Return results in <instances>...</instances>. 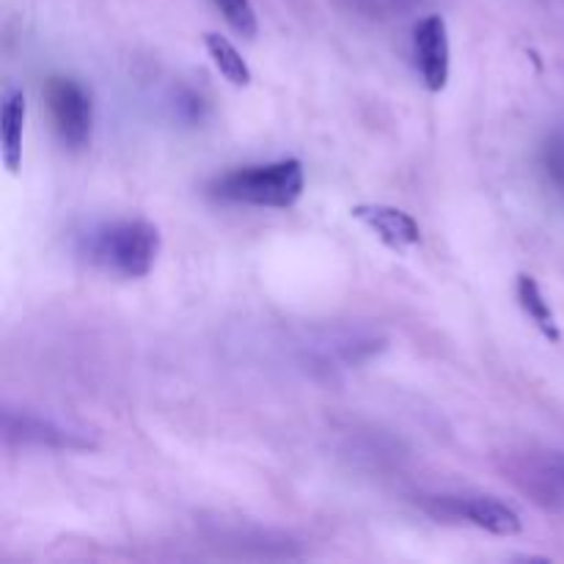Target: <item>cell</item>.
I'll list each match as a JSON object with an SVG mask.
<instances>
[{"instance_id":"6da1fadb","label":"cell","mask_w":564,"mask_h":564,"mask_svg":"<svg viewBox=\"0 0 564 564\" xmlns=\"http://www.w3.org/2000/svg\"><path fill=\"white\" fill-rule=\"evenodd\" d=\"M160 229L149 220H110L80 235V253L105 273L143 279L160 253Z\"/></svg>"},{"instance_id":"277c9868","label":"cell","mask_w":564,"mask_h":564,"mask_svg":"<svg viewBox=\"0 0 564 564\" xmlns=\"http://www.w3.org/2000/svg\"><path fill=\"white\" fill-rule=\"evenodd\" d=\"M413 55H416V69L422 83L430 91H444L449 83V31L441 14H430L416 22L413 28Z\"/></svg>"},{"instance_id":"7a4b0ae2","label":"cell","mask_w":564,"mask_h":564,"mask_svg":"<svg viewBox=\"0 0 564 564\" xmlns=\"http://www.w3.org/2000/svg\"><path fill=\"white\" fill-rule=\"evenodd\" d=\"M306 187V171L295 158L279 160L268 165H248L220 174L209 182V196L226 204H242V207H268L290 209L301 202Z\"/></svg>"},{"instance_id":"8fae6325","label":"cell","mask_w":564,"mask_h":564,"mask_svg":"<svg viewBox=\"0 0 564 564\" xmlns=\"http://www.w3.org/2000/svg\"><path fill=\"white\" fill-rule=\"evenodd\" d=\"M204 44H207V53L209 58H213V64L218 66V72L231 83V86H251V69H248L246 58L237 53V47L229 39L220 36V33H207V36H204Z\"/></svg>"},{"instance_id":"30bf717a","label":"cell","mask_w":564,"mask_h":564,"mask_svg":"<svg viewBox=\"0 0 564 564\" xmlns=\"http://www.w3.org/2000/svg\"><path fill=\"white\" fill-rule=\"evenodd\" d=\"M518 303H521L523 312L529 314V319H532L534 325H538L540 330H543L545 339L551 341H560L562 334H560V325H556V317H554V308H551V303L545 301L543 290H540L538 281L532 279V275H518Z\"/></svg>"},{"instance_id":"ba28073f","label":"cell","mask_w":564,"mask_h":564,"mask_svg":"<svg viewBox=\"0 0 564 564\" xmlns=\"http://www.w3.org/2000/svg\"><path fill=\"white\" fill-rule=\"evenodd\" d=\"M350 213L352 218L361 220L369 231H375V237H378L383 246H389L391 251L405 253L408 248L422 242V229H419L416 218L408 215L405 209L389 207V204H356Z\"/></svg>"},{"instance_id":"5b68a950","label":"cell","mask_w":564,"mask_h":564,"mask_svg":"<svg viewBox=\"0 0 564 564\" xmlns=\"http://www.w3.org/2000/svg\"><path fill=\"white\" fill-rule=\"evenodd\" d=\"M3 433L6 438L17 441V444L47 446V449H94L97 446L88 435L77 433V430L64 427L53 419L36 416L31 411H14V408L3 411Z\"/></svg>"},{"instance_id":"3957f363","label":"cell","mask_w":564,"mask_h":564,"mask_svg":"<svg viewBox=\"0 0 564 564\" xmlns=\"http://www.w3.org/2000/svg\"><path fill=\"white\" fill-rule=\"evenodd\" d=\"M44 105L61 143L69 149L86 147L94 124V105L86 88L72 77L53 75L44 83Z\"/></svg>"},{"instance_id":"5bb4252c","label":"cell","mask_w":564,"mask_h":564,"mask_svg":"<svg viewBox=\"0 0 564 564\" xmlns=\"http://www.w3.org/2000/svg\"><path fill=\"white\" fill-rule=\"evenodd\" d=\"M174 110H176V116H180V119L196 124V121H202V116H204V99L196 97L193 91H187V88H182V91H176Z\"/></svg>"},{"instance_id":"8992f818","label":"cell","mask_w":564,"mask_h":564,"mask_svg":"<svg viewBox=\"0 0 564 564\" xmlns=\"http://www.w3.org/2000/svg\"><path fill=\"white\" fill-rule=\"evenodd\" d=\"M438 507L446 516L463 518V521L490 534H499V538H516L523 532L521 516L494 496H441Z\"/></svg>"},{"instance_id":"9c48e42d","label":"cell","mask_w":564,"mask_h":564,"mask_svg":"<svg viewBox=\"0 0 564 564\" xmlns=\"http://www.w3.org/2000/svg\"><path fill=\"white\" fill-rule=\"evenodd\" d=\"M22 127H25V97L20 88H6L0 105V143H3V165L17 174L22 165Z\"/></svg>"},{"instance_id":"7c38bea8","label":"cell","mask_w":564,"mask_h":564,"mask_svg":"<svg viewBox=\"0 0 564 564\" xmlns=\"http://www.w3.org/2000/svg\"><path fill=\"white\" fill-rule=\"evenodd\" d=\"M215 6L220 9V14L226 17V22L231 25V31L240 33V36L253 39L257 36V11H253L251 0H215Z\"/></svg>"},{"instance_id":"52a82bcc","label":"cell","mask_w":564,"mask_h":564,"mask_svg":"<svg viewBox=\"0 0 564 564\" xmlns=\"http://www.w3.org/2000/svg\"><path fill=\"white\" fill-rule=\"evenodd\" d=\"M516 482L538 505L564 510V452L523 457L516 466Z\"/></svg>"},{"instance_id":"4fadbf2b","label":"cell","mask_w":564,"mask_h":564,"mask_svg":"<svg viewBox=\"0 0 564 564\" xmlns=\"http://www.w3.org/2000/svg\"><path fill=\"white\" fill-rule=\"evenodd\" d=\"M545 171H549L551 182L556 185V191L564 196V135L554 138V141L545 147Z\"/></svg>"}]
</instances>
